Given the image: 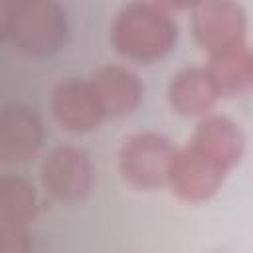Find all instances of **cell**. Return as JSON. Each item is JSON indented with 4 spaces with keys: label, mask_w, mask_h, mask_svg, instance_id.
<instances>
[{
    "label": "cell",
    "mask_w": 253,
    "mask_h": 253,
    "mask_svg": "<svg viewBox=\"0 0 253 253\" xmlns=\"http://www.w3.org/2000/svg\"><path fill=\"white\" fill-rule=\"evenodd\" d=\"M190 144H194L198 150L213 158L229 172L243 154L245 138L239 125H235L231 119L210 115L200 121Z\"/></svg>",
    "instance_id": "cell-11"
},
{
    "label": "cell",
    "mask_w": 253,
    "mask_h": 253,
    "mask_svg": "<svg viewBox=\"0 0 253 253\" xmlns=\"http://www.w3.org/2000/svg\"><path fill=\"white\" fill-rule=\"evenodd\" d=\"M2 36L28 55L45 57L67 40L65 10L51 0H20L2 6Z\"/></svg>",
    "instance_id": "cell-2"
},
{
    "label": "cell",
    "mask_w": 253,
    "mask_h": 253,
    "mask_svg": "<svg viewBox=\"0 0 253 253\" xmlns=\"http://www.w3.org/2000/svg\"><path fill=\"white\" fill-rule=\"evenodd\" d=\"M89 83L95 89V95L107 117L130 115L142 99V85L138 77L119 65L97 69Z\"/></svg>",
    "instance_id": "cell-10"
},
{
    "label": "cell",
    "mask_w": 253,
    "mask_h": 253,
    "mask_svg": "<svg viewBox=\"0 0 253 253\" xmlns=\"http://www.w3.org/2000/svg\"><path fill=\"white\" fill-rule=\"evenodd\" d=\"M174 144L156 132H140L125 140L119 154V168L126 182L136 188H158L168 184L176 158Z\"/></svg>",
    "instance_id": "cell-3"
},
{
    "label": "cell",
    "mask_w": 253,
    "mask_h": 253,
    "mask_svg": "<svg viewBox=\"0 0 253 253\" xmlns=\"http://www.w3.org/2000/svg\"><path fill=\"white\" fill-rule=\"evenodd\" d=\"M55 121L71 132H89L105 121V111L89 81L65 79L51 93Z\"/></svg>",
    "instance_id": "cell-7"
},
{
    "label": "cell",
    "mask_w": 253,
    "mask_h": 253,
    "mask_svg": "<svg viewBox=\"0 0 253 253\" xmlns=\"http://www.w3.org/2000/svg\"><path fill=\"white\" fill-rule=\"evenodd\" d=\"M225 174L227 170L221 164L188 142V146L176 152L168 184L180 198L188 202H202L219 190Z\"/></svg>",
    "instance_id": "cell-6"
},
{
    "label": "cell",
    "mask_w": 253,
    "mask_h": 253,
    "mask_svg": "<svg viewBox=\"0 0 253 253\" xmlns=\"http://www.w3.org/2000/svg\"><path fill=\"white\" fill-rule=\"evenodd\" d=\"M2 253H30V235L26 225L0 223Z\"/></svg>",
    "instance_id": "cell-14"
},
{
    "label": "cell",
    "mask_w": 253,
    "mask_h": 253,
    "mask_svg": "<svg viewBox=\"0 0 253 253\" xmlns=\"http://www.w3.org/2000/svg\"><path fill=\"white\" fill-rule=\"evenodd\" d=\"M219 97L221 95L208 67H186L172 77L168 87L172 109L184 117H210Z\"/></svg>",
    "instance_id": "cell-9"
},
{
    "label": "cell",
    "mask_w": 253,
    "mask_h": 253,
    "mask_svg": "<svg viewBox=\"0 0 253 253\" xmlns=\"http://www.w3.org/2000/svg\"><path fill=\"white\" fill-rule=\"evenodd\" d=\"M36 215L34 186L20 176H2L0 180V223L26 225Z\"/></svg>",
    "instance_id": "cell-13"
},
{
    "label": "cell",
    "mask_w": 253,
    "mask_h": 253,
    "mask_svg": "<svg viewBox=\"0 0 253 253\" xmlns=\"http://www.w3.org/2000/svg\"><path fill=\"white\" fill-rule=\"evenodd\" d=\"M192 30L198 43L217 55L245 43V12L233 2H200L192 10Z\"/></svg>",
    "instance_id": "cell-4"
},
{
    "label": "cell",
    "mask_w": 253,
    "mask_h": 253,
    "mask_svg": "<svg viewBox=\"0 0 253 253\" xmlns=\"http://www.w3.org/2000/svg\"><path fill=\"white\" fill-rule=\"evenodd\" d=\"M42 184L61 202L85 198L93 186V166L89 156L75 146L53 148L42 164Z\"/></svg>",
    "instance_id": "cell-5"
},
{
    "label": "cell",
    "mask_w": 253,
    "mask_h": 253,
    "mask_svg": "<svg viewBox=\"0 0 253 253\" xmlns=\"http://www.w3.org/2000/svg\"><path fill=\"white\" fill-rule=\"evenodd\" d=\"M208 71L221 97H245L253 93V49L245 43L211 55Z\"/></svg>",
    "instance_id": "cell-12"
},
{
    "label": "cell",
    "mask_w": 253,
    "mask_h": 253,
    "mask_svg": "<svg viewBox=\"0 0 253 253\" xmlns=\"http://www.w3.org/2000/svg\"><path fill=\"white\" fill-rule=\"evenodd\" d=\"M43 125L38 113L22 103H10L0 117V158L4 162H26L40 150Z\"/></svg>",
    "instance_id": "cell-8"
},
{
    "label": "cell",
    "mask_w": 253,
    "mask_h": 253,
    "mask_svg": "<svg viewBox=\"0 0 253 253\" xmlns=\"http://www.w3.org/2000/svg\"><path fill=\"white\" fill-rule=\"evenodd\" d=\"M111 38L119 53L150 63L164 57L176 43L178 28L170 12L158 4L130 2L115 16Z\"/></svg>",
    "instance_id": "cell-1"
}]
</instances>
